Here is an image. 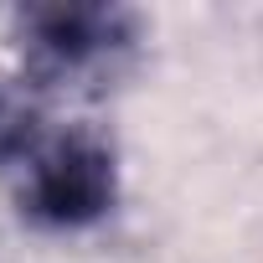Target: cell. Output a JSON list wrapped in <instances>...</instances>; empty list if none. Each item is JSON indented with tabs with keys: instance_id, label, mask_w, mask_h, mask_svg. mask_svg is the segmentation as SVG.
<instances>
[{
	"instance_id": "6da1fadb",
	"label": "cell",
	"mask_w": 263,
	"mask_h": 263,
	"mask_svg": "<svg viewBox=\"0 0 263 263\" xmlns=\"http://www.w3.org/2000/svg\"><path fill=\"white\" fill-rule=\"evenodd\" d=\"M140 47V16L124 6H47L21 16L26 67L47 88H103Z\"/></svg>"
},
{
	"instance_id": "7a4b0ae2",
	"label": "cell",
	"mask_w": 263,
	"mask_h": 263,
	"mask_svg": "<svg viewBox=\"0 0 263 263\" xmlns=\"http://www.w3.org/2000/svg\"><path fill=\"white\" fill-rule=\"evenodd\" d=\"M16 171H21V212L47 227H88L119 196L114 150L88 129L42 135Z\"/></svg>"
},
{
	"instance_id": "3957f363",
	"label": "cell",
	"mask_w": 263,
	"mask_h": 263,
	"mask_svg": "<svg viewBox=\"0 0 263 263\" xmlns=\"http://www.w3.org/2000/svg\"><path fill=\"white\" fill-rule=\"evenodd\" d=\"M42 135H47V129H42V114L26 103V93H21L16 83L0 78V165H21V160L36 150Z\"/></svg>"
}]
</instances>
